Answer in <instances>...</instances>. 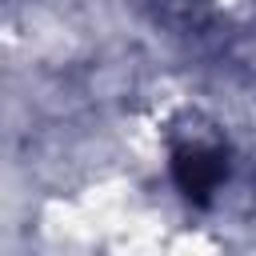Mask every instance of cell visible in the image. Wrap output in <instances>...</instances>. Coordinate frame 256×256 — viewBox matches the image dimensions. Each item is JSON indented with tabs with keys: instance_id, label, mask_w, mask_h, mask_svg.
Here are the masks:
<instances>
[{
	"instance_id": "1",
	"label": "cell",
	"mask_w": 256,
	"mask_h": 256,
	"mask_svg": "<svg viewBox=\"0 0 256 256\" xmlns=\"http://www.w3.org/2000/svg\"><path fill=\"white\" fill-rule=\"evenodd\" d=\"M228 172H232L228 152L216 140H192V144H180L172 152V180L184 192V200H192L200 208H208L224 192Z\"/></svg>"
}]
</instances>
